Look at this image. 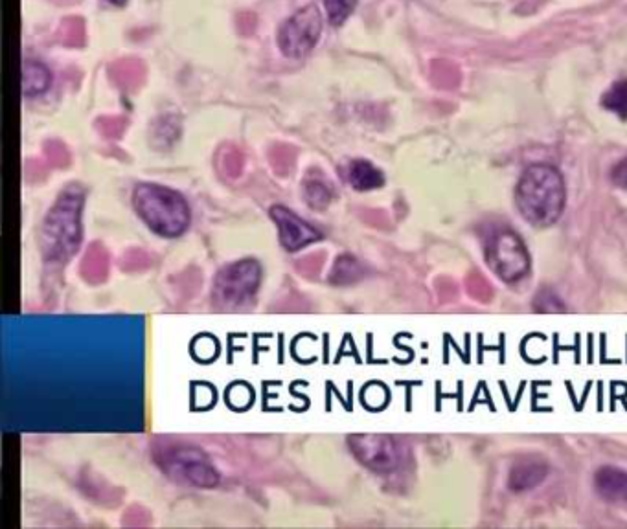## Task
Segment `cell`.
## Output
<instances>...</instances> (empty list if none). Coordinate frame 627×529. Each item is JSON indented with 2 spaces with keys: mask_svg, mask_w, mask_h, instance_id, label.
Wrapping results in <instances>:
<instances>
[{
  "mask_svg": "<svg viewBox=\"0 0 627 529\" xmlns=\"http://www.w3.org/2000/svg\"><path fill=\"white\" fill-rule=\"evenodd\" d=\"M515 203L530 225L539 228L554 225L567 203V190L561 173L548 164L530 166L517 184Z\"/></svg>",
  "mask_w": 627,
  "mask_h": 529,
  "instance_id": "1",
  "label": "cell"
},
{
  "mask_svg": "<svg viewBox=\"0 0 627 529\" xmlns=\"http://www.w3.org/2000/svg\"><path fill=\"white\" fill-rule=\"evenodd\" d=\"M133 206L142 221L159 236H181L190 225V208L183 195L159 184H138Z\"/></svg>",
  "mask_w": 627,
  "mask_h": 529,
  "instance_id": "2",
  "label": "cell"
},
{
  "mask_svg": "<svg viewBox=\"0 0 627 529\" xmlns=\"http://www.w3.org/2000/svg\"><path fill=\"white\" fill-rule=\"evenodd\" d=\"M153 458L162 473L177 484L192 487H216L219 474L206 458L205 452L184 441H157L153 445Z\"/></svg>",
  "mask_w": 627,
  "mask_h": 529,
  "instance_id": "3",
  "label": "cell"
},
{
  "mask_svg": "<svg viewBox=\"0 0 627 529\" xmlns=\"http://www.w3.org/2000/svg\"><path fill=\"white\" fill-rule=\"evenodd\" d=\"M262 267L254 259H241L227 265L217 274L214 283V304L221 309H236L247 304L258 291Z\"/></svg>",
  "mask_w": 627,
  "mask_h": 529,
  "instance_id": "4",
  "label": "cell"
},
{
  "mask_svg": "<svg viewBox=\"0 0 627 529\" xmlns=\"http://www.w3.org/2000/svg\"><path fill=\"white\" fill-rule=\"evenodd\" d=\"M486 259L504 282H519L530 271V256L525 243L508 228L493 232L486 247Z\"/></svg>",
  "mask_w": 627,
  "mask_h": 529,
  "instance_id": "5",
  "label": "cell"
},
{
  "mask_svg": "<svg viewBox=\"0 0 627 529\" xmlns=\"http://www.w3.org/2000/svg\"><path fill=\"white\" fill-rule=\"evenodd\" d=\"M322 32V15L319 8L309 4L295 13L287 23L282 26L278 34V45L285 56L300 59L308 56L313 46L319 41Z\"/></svg>",
  "mask_w": 627,
  "mask_h": 529,
  "instance_id": "6",
  "label": "cell"
},
{
  "mask_svg": "<svg viewBox=\"0 0 627 529\" xmlns=\"http://www.w3.org/2000/svg\"><path fill=\"white\" fill-rule=\"evenodd\" d=\"M355 458L374 473L390 474L398 471L403 452L398 441L383 434H357L348 438Z\"/></svg>",
  "mask_w": 627,
  "mask_h": 529,
  "instance_id": "7",
  "label": "cell"
},
{
  "mask_svg": "<svg viewBox=\"0 0 627 529\" xmlns=\"http://www.w3.org/2000/svg\"><path fill=\"white\" fill-rule=\"evenodd\" d=\"M271 217L278 226L280 241L289 252H297L300 248L308 247L320 241V232L309 226L304 219L287 210L285 206H273Z\"/></svg>",
  "mask_w": 627,
  "mask_h": 529,
  "instance_id": "8",
  "label": "cell"
},
{
  "mask_svg": "<svg viewBox=\"0 0 627 529\" xmlns=\"http://www.w3.org/2000/svg\"><path fill=\"white\" fill-rule=\"evenodd\" d=\"M547 474L548 467L541 460L525 458V460H519L513 465L510 478H508V485L515 493H525V491H530L537 485L543 484Z\"/></svg>",
  "mask_w": 627,
  "mask_h": 529,
  "instance_id": "9",
  "label": "cell"
},
{
  "mask_svg": "<svg viewBox=\"0 0 627 529\" xmlns=\"http://www.w3.org/2000/svg\"><path fill=\"white\" fill-rule=\"evenodd\" d=\"M594 482H596L598 493L604 496L605 500H611V502L627 500V473L624 471L615 467H604L596 473Z\"/></svg>",
  "mask_w": 627,
  "mask_h": 529,
  "instance_id": "10",
  "label": "cell"
},
{
  "mask_svg": "<svg viewBox=\"0 0 627 529\" xmlns=\"http://www.w3.org/2000/svg\"><path fill=\"white\" fill-rule=\"evenodd\" d=\"M348 181L357 192H370L381 188L385 184V177L368 160H354L348 169Z\"/></svg>",
  "mask_w": 627,
  "mask_h": 529,
  "instance_id": "11",
  "label": "cell"
},
{
  "mask_svg": "<svg viewBox=\"0 0 627 529\" xmlns=\"http://www.w3.org/2000/svg\"><path fill=\"white\" fill-rule=\"evenodd\" d=\"M52 74L50 70L34 59H24L23 61V94L26 98H32L50 87Z\"/></svg>",
  "mask_w": 627,
  "mask_h": 529,
  "instance_id": "12",
  "label": "cell"
},
{
  "mask_svg": "<svg viewBox=\"0 0 627 529\" xmlns=\"http://www.w3.org/2000/svg\"><path fill=\"white\" fill-rule=\"evenodd\" d=\"M144 74H146V67L138 59H122V61L114 63L113 67H111V76L122 87H133L135 89L142 83Z\"/></svg>",
  "mask_w": 627,
  "mask_h": 529,
  "instance_id": "13",
  "label": "cell"
},
{
  "mask_svg": "<svg viewBox=\"0 0 627 529\" xmlns=\"http://www.w3.org/2000/svg\"><path fill=\"white\" fill-rule=\"evenodd\" d=\"M361 276H363V267L359 265V261L352 256H342L337 259L331 271L330 280L335 285H350V283L357 282Z\"/></svg>",
  "mask_w": 627,
  "mask_h": 529,
  "instance_id": "14",
  "label": "cell"
},
{
  "mask_svg": "<svg viewBox=\"0 0 627 529\" xmlns=\"http://www.w3.org/2000/svg\"><path fill=\"white\" fill-rule=\"evenodd\" d=\"M304 201L313 208V210H324L331 201V190L328 184L322 179L309 177L304 182Z\"/></svg>",
  "mask_w": 627,
  "mask_h": 529,
  "instance_id": "15",
  "label": "cell"
},
{
  "mask_svg": "<svg viewBox=\"0 0 627 529\" xmlns=\"http://www.w3.org/2000/svg\"><path fill=\"white\" fill-rule=\"evenodd\" d=\"M602 105L607 111L618 114L622 120H627V79L616 81L615 85L605 92Z\"/></svg>",
  "mask_w": 627,
  "mask_h": 529,
  "instance_id": "16",
  "label": "cell"
},
{
  "mask_svg": "<svg viewBox=\"0 0 627 529\" xmlns=\"http://www.w3.org/2000/svg\"><path fill=\"white\" fill-rule=\"evenodd\" d=\"M61 43L67 46H81L85 41V26L81 19H67L59 30Z\"/></svg>",
  "mask_w": 627,
  "mask_h": 529,
  "instance_id": "17",
  "label": "cell"
},
{
  "mask_svg": "<svg viewBox=\"0 0 627 529\" xmlns=\"http://www.w3.org/2000/svg\"><path fill=\"white\" fill-rule=\"evenodd\" d=\"M324 2L328 19L333 26H341L352 15L357 4V0H324Z\"/></svg>",
  "mask_w": 627,
  "mask_h": 529,
  "instance_id": "18",
  "label": "cell"
},
{
  "mask_svg": "<svg viewBox=\"0 0 627 529\" xmlns=\"http://www.w3.org/2000/svg\"><path fill=\"white\" fill-rule=\"evenodd\" d=\"M611 179L618 188H626L627 190V158L620 160L611 171Z\"/></svg>",
  "mask_w": 627,
  "mask_h": 529,
  "instance_id": "19",
  "label": "cell"
},
{
  "mask_svg": "<svg viewBox=\"0 0 627 529\" xmlns=\"http://www.w3.org/2000/svg\"><path fill=\"white\" fill-rule=\"evenodd\" d=\"M238 24H240V28L241 30H243V32H245V34H249V32H252V30H254V24H256V19L252 17V13H243V15H241L240 17V21H238Z\"/></svg>",
  "mask_w": 627,
  "mask_h": 529,
  "instance_id": "20",
  "label": "cell"
},
{
  "mask_svg": "<svg viewBox=\"0 0 627 529\" xmlns=\"http://www.w3.org/2000/svg\"><path fill=\"white\" fill-rule=\"evenodd\" d=\"M109 2H113L116 6H124L126 4V0H109Z\"/></svg>",
  "mask_w": 627,
  "mask_h": 529,
  "instance_id": "21",
  "label": "cell"
}]
</instances>
